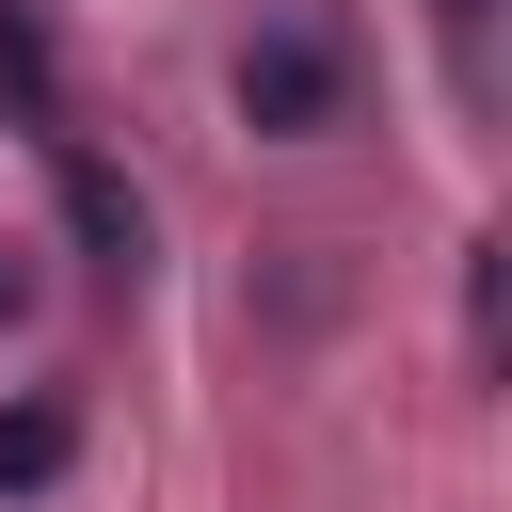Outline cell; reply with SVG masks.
Here are the masks:
<instances>
[{
  "instance_id": "cell-1",
  "label": "cell",
  "mask_w": 512,
  "mask_h": 512,
  "mask_svg": "<svg viewBox=\"0 0 512 512\" xmlns=\"http://www.w3.org/2000/svg\"><path fill=\"white\" fill-rule=\"evenodd\" d=\"M224 96H240L256 144H320V128L352 112V48H336V16H256L240 64H224Z\"/></svg>"
},
{
  "instance_id": "cell-2",
  "label": "cell",
  "mask_w": 512,
  "mask_h": 512,
  "mask_svg": "<svg viewBox=\"0 0 512 512\" xmlns=\"http://www.w3.org/2000/svg\"><path fill=\"white\" fill-rule=\"evenodd\" d=\"M48 176H64V224H80V272H96V288H144V256H160L144 176H128V160H96L80 128H48Z\"/></svg>"
},
{
  "instance_id": "cell-3",
  "label": "cell",
  "mask_w": 512,
  "mask_h": 512,
  "mask_svg": "<svg viewBox=\"0 0 512 512\" xmlns=\"http://www.w3.org/2000/svg\"><path fill=\"white\" fill-rule=\"evenodd\" d=\"M0 112L48 144L64 128V48H48V0H0Z\"/></svg>"
},
{
  "instance_id": "cell-4",
  "label": "cell",
  "mask_w": 512,
  "mask_h": 512,
  "mask_svg": "<svg viewBox=\"0 0 512 512\" xmlns=\"http://www.w3.org/2000/svg\"><path fill=\"white\" fill-rule=\"evenodd\" d=\"M64 464H80V416H64V400H16V416H0V496H48Z\"/></svg>"
},
{
  "instance_id": "cell-5",
  "label": "cell",
  "mask_w": 512,
  "mask_h": 512,
  "mask_svg": "<svg viewBox=\"0 0 512 512\" xmlns=\"http://www.w3.org/2000/svg\"><path fill=\"white\" fill-rule=\"evenodd\" d=\"M432 48H448V96L480 112L496 96V0H432Z\"/></svg>"
},
{
  "instance_id": "cell-6",
  "label": "cell",
  "mask_w": 512,
  "mask_h": 512,
  "mask_svg": "<svg viewBox=\"0 0 512 512\" xmlns=\"http://www.w3.org/2000/svg\"><path fill=\"white\" fill-rule=\"evenodd\" d=\"M16 304H32V272H16V240H0V320H16Z\"/></svg>"
}]
</instances>
